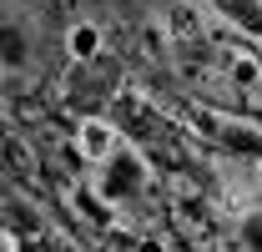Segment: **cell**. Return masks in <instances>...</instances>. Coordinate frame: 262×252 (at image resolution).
<instances>
[{"instance_id": "obj_1", "label": "cell", "mask_w": 262, "mask_h": 252, "mask_svg": "<svg viewBox=\"0 0 262 252\" xmlns=\"http://www.w3.org/2000/svg\"><path fill=\"white\" fill-rule=\"evenodd\" d=\"M81 152L91 161H106V157H116V131L106 121H86L81 126Z\"/></svg>"}, {"instance_id": "obj_2", "label": "cell", "mask_w": 262, "mask_h": 252, "mask_svg": "<svg viewBox=\"0 0 262 252\" xmlns=\"http://www.w3.org/2000/svg\"><path fill=\"white\" fill-rule=\"evenodd\" d=\"M96 46H101L96 26H76V31H71V56H91Z\"/></svg>"}, {"instance_id": "obj_3", "label": "cell", "mask_w": 262, "mask_h": 252, "mask_svg": "<svg viewBox=\"0 0 262 252\" xmlns=\"http://www.w3.org/2000/svg\"><path fill=\"white\" fill-rule=\"evenodd\" d=\"M232 76H237V81H257V66L252 61H232Z\"/></svg>"}]
</instances>
